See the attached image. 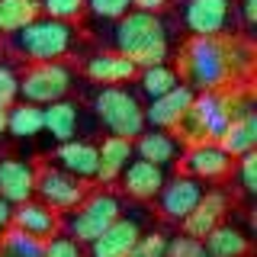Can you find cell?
Here are the masks:
<instances>
[{
  "label": "cell",
  "instance_id": "1",
  "mask_svg": "<svg viewBox=\"0 0 257 257\" xmlns=\"http://www.w3.org/2000/svg\"><path fill=\"white\" fill-rule=\"evenodd\" d=\"M80 48H84V36H80L77 23L52 20V16L39 13L29 20L23 29L10 32L7 39V52L16 55L20 61H77Z\"/></svg>",
  "mask_w": 257,
  "mask_h": 257
},
{
  "label": "cell",
  "instance_id": "2",
  "mask_svg": "<svg viewBox=\"0 0 257 257\" xmlns=\"http://www.w3.org/2000/svg\"><path fill=\"white\" fill-rule=\"evenodd\" d=\"M177 74L193 90H222L231 84H244L228 58V36H190L180 45L174 61Z\"/></svg>",
  "mask_w": 257,
  "mask_h": 257
},
{
  "label": "cell",
  "instance_id": "3",
  "mask_svg": "<svg viewBox=\"0 0 257 257\" xmlns=\"http://www.w3.org/2000/svg\"><path fill=\"white\" fill-rule=\"evenodd\" d=\"M112 48L132 58L139 68L171 61V26L161 13L128 10L112 23Z\"/></svg>",
  "mask_w": 257,
  "mask_h": 257
},
{
  "label": "cell",
  "instance_id": "4",
  "mask_svg": "<svg viewBox=\"0 0 257 257\" xmlns=\"http://www.w3.org/2000/svg\"><path fill=\"white\" fill-rule=\"evenodd\" d=\"M122 209H125V196L116 187H100V183H93L90 193H87L71 212L61 215V231H68L80 244H90L96 235H103V231L119 219Z\"/></svg>",
  "mask_w": 257,
  "mask_h": 257
},
{
  "label": "cell",
  "instance_id": "5",
  "mask_svg": "<svg viewBox=\"0 0 257 257\" xmlns=\"http://www.w3.org/2000/svg\"><path fill=\"white\" fill-rule=\"evenodd\" d=\"M90 112L96 125L106 128V135H122L135 139L145 128V106L139 93L128 84H103L90 96Z\"/></svg>",
  "mask_w": 257,
  "mask_h": 257
},
{
  "label": "cell",
  "instance_id": "6",
  "mask_svg": "<svg viewBox=\"0 0 257 257\" xmlns=\"http://www.w3.org/2000/svg\"><path fill=\"white\" fill-rule=\"evenodd\" d=\"M77 80L80 74L74 61H32L20 71V100L45 106L61 96H71Z\"/></svg>",
  "mask_w": 257,
  "mask_h": 257
},
{
  "label": "cell",
  "instance_id": "7",
  "mask_svg": "<svg viewBox=\"0 0 257 257\" xmlns=\"http://www.w3.org/2000/svg\"><path fill=\"white\" fill-rule=\"evenodd\" d=\"M90 187H93L90 180H80V177L61 171V167L48 164V161H36V193L32 196L42 199L45 206H52L58 215L71 212L90 193Z\"/></svg>",
  "mask_w": 257,
  "mask_h": 257
},
{
  "label": "cell",
  "instance_id": "8",
  "mask_svg": "<svg viewBox=\"0 0 257 257\" xmlns=\"http://www.w3.org/2000/svg\"><path fill=\"white\" fill-rule=\"evenodd\" d=\"M180 23L190 36H238L235 0H183Z\"/></svg>",
  "mask_w": 257,
  "mask_h": 257
},
{
  "label": "cell",
  "instance_id": "9",
  "mask_svg": "<svg viewBox=\"0 0 257 257\" xmlns=\"http://www.w3.org/2000/svg\"><path fill=\"white\" fill-rule=\"evenodd\" d=\"M145 219H148V209L145 203H132L128 212L122 209L119 219L109 225L103 235H96L90 244H84V257H125L128 247L139 241V235L145 231Z\"/></svg>",
  "mask_w": 257,
  "mask_h": 257
},
{
  "label": "cell",
  "instance_id": "10",
  "mask_svg": "<svg viewBox=\"0 0 257 257\" xmlns=\"http://www.w3.org/2000/svg\"><path fill=\"white\" fill-rule=\"evenodd\" d=\"M45 128L42 132L52 139L55 145L58 142H71V139H90L96 119L93 112L84 106L80 100H71V96H61L55 103H45Z\"/></svg>",
  "mask_w": 257,
  "mask_h": 257
},
{
  "label": "cell",
  "instance_id": "11",
  "mask_svg": "<svg viewBox=\"0 0 257 257\" xmlns=\"http://www.w3.org/2000/svg\"><path fill=\"white\" fill-rule=\"evenodd\" d=\"M235 167V158L219 142H193L180 155V171L203 183H225Z\"/></svg>",
  "mask_w": 257,
  "mask_h": 257
},
{
  "label": "cell",
  "instance_id": "12",
  "mask_svg": "<svg viewBox=\"0 0 257 257\" xmlns=\"http://www.w3.org/2000/svg\"><path fill=\"white\" fill-rule=\"evenodd\" d=\"M206 193V183L196 180L190 174H177L171 180H164V187L158 190L155 203H158V215L164 219L167 225H180L187 215L193 212V206L199 203V196Z\"/></svg>",
  "mask_w": 257,
  "mask_h": 257
},
{
  "label": "cell",
  "instance_id": "13",
  "mask_svg": "<svg viewBox=\"0 0 257 257\" xmlns=\"http://www.w3.org/2000/svg\"><path fill=\"white\" fill-rule=\"evenodd\" d=\"M77 64V74L90 84L103 87V84H128L139 74V64L132 58H125L122 52L116 48H100V52H87L74 61Z\"/></svg>",
  "mask_w": 257,
  "mask_h": 257
},
{
  "label": "cell",
  "instance_id": "14",
  "mask_svg": "<svg viewBox=\"0 0 257 257\" xmlns=\"http://www.w3.org/2000/svg\"><path fill=\"white\" fill-rule=\"evenodd\" d=\"M231 206H235V196H231L228 190H222V187H206V193L199 196V203L193 206V212H190L180 225H177V231H183V235L203 241L209 231L215 228V225L228 219Z\"/></svg>",
  "mask_w": 257,
  "mask_h": 257
},
{
  "label": "cell",
  "instance_id": "15",
  "mask_svg": "<svg viewBox=\"0 0 257 257\" xmlns=\"http://www.w3.org/2000/svg\"><path fill=\"white\" fill-rule=\"evenodd\" d=\"M164 180H167L164 167L132 155V161L122 167V174H119V180H116V190L122 193L128 203H145L148 206V203H155V196H158V190L164 187Z\"/></svg>",
  "mask_w": 257,
  "mask_h": 257
},
{
  "label": "cell",
  "instance_id": "16",
  "mask_svg": "<svg viewBox=\"0 0 257 257\" xmlns=\"http://www.w3.org/2000/svg\"><path fill=\"white\" fill-rule=\"evenodd\" d=\"M132 148H135V155L145 158V161H151V164H158V167H174V164H180V155H183V145L177 135L171 132V128H151V125H145L139 135L132 139Z\"/></svg>",
  "mask_w": 257,
  "mask_h": 257
},
{
  "label": "cell",
  "instance_id": "17",
  "mask_svg": "<svg viewBox=\"0 0 257 257\" xmlns=\"http://www.w3.org/2000/svg\"><path fill=\"white\" fill-rule=\"evenodd\" d=\"M48 164L61 167V171L80 177V180H96V142L90 139H71V142H58L52 148V155L45 158Z\"/></svg>",
  "mask_w": 257,
  "mask_h": 257
},
{
  "label": "cell",
  "instance_id": "18",
  "mask_svg": "<svg viewBox=\"0 0 257 257\" xmlns=\"http://www.w3.org/2000/svg\"><path fill=\"white\" fill-rule=\"evenodd\" d=\"M10 225L26 235L39 238V241H48L52 235L61 231V215L55 212L52 206H45L42 199H23V203L13 206V215H10Z\"/></svg>",
  "mask_w": 257,
  "mask_h": 257
},
{
  "label": "cell",
  "instance_id": "19",
  "mask_svg": "<svg viewBox=\"0 0 257 257\" xmlns=\"http://www.w3.org/2000/svg\"><path fill=\"white\" fill-rule=\"evenodd\" d=\"M36 193V164L20 155H0V196L7 203H23Z\"/></svg>",
  "mask_w": 257,
  "mask_h": 257
},
{
  "label": "cell",
  "instance_id": "20",
  "mask_svg": "<svg viewBox=\"0 0 257 257\" xmlns=\"http://www.w3.org/2000/svg\"><path fill=\"white\" fill-rule=\"evenodd\" d=\"M193 93H196V90L180 80L174 90H167V93L155 96V100H148V106H145V125H151V128H171V132H174L177 122L183 119V112H187V106H190Z\"/></svg>",
  "mask_w": 257,
  "mask_h": 257
},
{
  "label": "cell",
  "instance_id": "21",
  "mask_svg": "<svg viewBox=\"0 0 257 257\" xmlns=\"http://www.w3.org/2000/svg\"><path fill=\"white\" fill-rule=\"evenodd\" d=\"M135 148H132V139H122V135H103L100 142H96V180L100 187H116L119 174H122V167L132 161Z\"/></svg>",
  "mask_w": 257,
  "mask_h": 257
},
{
  "label": "cell",
  "instance_id": "22",
  "mask_svg": "<svg viewBox=\"0 0 257 257\" xmlns=\"http://www.w3.org/2000/svg\"><path fill=\"white\" fill-rule=\"evenodd\" d=\"M203 247L209 251V257H254V244L251 235L241 231L235 222H219L212 231L203 238Z\"/></svg>",
  "mask_w": 257,
  "mask_h": 257
},
{
  "label": "cell",
  "instance_id": "23",
  "mask_svg": "<svg viewBox=\"0 0 257 257\" xmlns=\"http://www.w3.org/2000/svg\"><path fill=\"white\" fill-rule=\"evenodd\" d=\"M45 128V109L36 106V103H10L7 106V135H13V139L20 142H29V139H39Z\"/></svg>",
  "mask_w": 257,
  "mask_h": 257
},
{
  "label": "cell",
  "instance_id": "24",
  "mask_svg": "<svg viewBox=\"0 0 257 257\" xmlns=\"http://www.w3.org/2000/svg\"><path fill=\"white\" fill-rule=\"evenodd\" d=\"M135 84H139V93L145 100H155V96L174 90L180 84V74L171 61H161V64H148V68H139L135 74Z\"/></svg>",
  "mask_w": 257,
  "mask_h": 257
},
{
  "label": "cell",
  "instance_id": "25",
  "mask_svg": "<svg viewBox=\"0 0 257 257\" xmlns=\"http://www.w3.org/2000/svg\"><path fill=\"white\" fill-rule=\"evenodd\" d=\"M219 145L228 151L231 158L244 155V151L257 148V116L254 112H244V116H235L225 128V135L219 139Z\"/></svg>",
  "mask_w": 257,
  "mask_h": 257
},
{
  "label": "cell",
  "instance_id": "26",
  "mask_svg": "<svg viewBox=\"0 0 257 257\" xmlns=\"http://www.w3.org/2000/svg\"><path fill=\"white\" fill-rule=\"evenodd\" d=\"M228 193L231 196H244V203H251L257 196V151H244L235 158V167L228 174Z\"/></svg>",
  "mask_w": 257,
  "mask_h": 257
},
{
  "label": "cell",
  "instance_id": "27",
  "mask_svg": "<svg viewBox=\"0 0 257 257\" xmlns=\"http://www.w3.org/2000/svg\"><path fill=\"white\" fill-rule=\"evenodd\" d=\"M39 13H42L39 0H0V36H10V32L23 29Z\"/></svg>",
  "mask_w": 257,
  "mask_h": 257
},
{
  "label": "cell",
  "instance_id": "28",
  "mask_svg": "<svg viewBox=\"0 0 257 257\" xmlns=\"http://www.w3.org/2000/svg\"><path fill=\"white\" fill-rule=\"evenodd\" d=\"M171 231L174 228H167V225H151V228H145L142 235H139V241L128 247L125 257H167Z\"/></svg>",
  "mask_w": 257,
  "mask_h": 257
},
{
  "label": "cell",
  "instance_id": "29",
  "mask_svg": "<svg viewBox=\"0 0 257 257\" xmlns=\"http://www.w3.org/2000/svg\"><path fill=\"white\" fill-rule=\"evenodd\" d=\"M0 257H42V241L10 225L0 235Z\"/></svg>",
  "mask_w": 257,
  "mask_h": 257
},
{
  "label": "cell",
  "instance_id": "30",
  "mask_svg": "<svg viewBox=\"0 0 257 257\" xmlns=\"http://www.w3.org/2000/svg\"><path fill=\"white\" fill-rule=\"evenodd\" d=\"M39 10L52 20L64 23H80L87 13V0H39Z\"/></svg>",
  "mask_w": 257,
  "mask_h": 257
},
{
  "label": "cell",
  "instance_id": "31",
  "mask_svg": "<svg viewBox=\"0 0 257 257\" xmlns=\"http://www.w3.org/2000/svg\"><path fill=\"white\" fill-rule=\"evenodd\" d=\"M42 257H84V244L71 238L68 231H58L48 241H42Z\"/></svg>",
  "mask_w": 257,
  "mask_h": 257
},
{
  "label": "cell",
  "instance_id": "32",
  "mask_svg": "<svg viewBox=\"0 0 257 257\" xmlns=\"http://www.w3.org/2000/svg\"><path fill=\"white\" fill-rule=\"evenodd\" d=\"M167 257H209V251L203 247V241L183 235V231H171V241H167Z\"/></svg>",
  "mask_w": 257,
  "mask_h": 257
},
{
  "label": "cell",
  "instance_id": "33",
  "mask_svg": "<svg viewBox=\"0 0 257 257\" xmlns=\"http://www.w3.org/2000/svg\"><path fill=\"white\" fill-rule=\"evenodd\" d=\"M128 10H132V0H87V13L103 23H116Z\"/></svg>",
  "mask_w": 257,
  "mask_h": 257
},
{
  "label": "cell",
  "instance_id": "34",
  "mask_svg": "<svg viewBox=\"0 0 257 257\" xmlns=\"http://www.w3.org/2000/svg\"><path fill=\"white\" fill-rule=\"evenodd\" d=\"M13 100H20V74L10 64H0V103L10 106Z\"/></svg>",
  "mask_w": 257,
  "mask_h": 257
},
{
  "label": "cell",
  "instance_id": "35",
  "mask_svg": "<svg viewBox=\"0 0 257 257\" xmlns=\"http://www.w3.org/2000/svg\"><path fill=\"white\" fill-rule=\"evenodd\" d=\"M238 26L244 29V36H251V26L257 23V0H235Z\"/></svg>",
  "mask_w": 257,
  "mask_h": 257
},
{
  "label": "cell",
  "instance_id": "36",
  "mask_svg": "<svg viewBox=\"0 0 257 257\" xmlns=\"http://www.w3.org/2000/svg\"><path fill=\"white\" fill-rule=\"evenodd\" d=\"M174 0H132V10H145V13H164L171 10Z\"/></svg>",
  "mask_w": 257,
  "mask_h": 257
},
{
  "label": "cell",
  "instance_id": "37",
  "mask_svg": "<svg viewBox=\"0 0 257 257\" xmlns=\"http://www.w3.org/2000/svg\"><path fill=\"white\" fill-rule=\"evenodd\" d=\"M10 215H13V203H7V199L0 196V235L10 228Z\"/></svg>",
  "mask_w": 257,
  "mask_h": 257
},
{
  "label": "cell",
  "instance_id": "38",
  "mask_svg": "<svg viewBox=\"0 0 257 257\" xmlns=\"http://www.w3.org/2000/svg\"><path fill=\"white\" fill-rule=\"evenodd\" d=\"M4 135H7V106L0 103V139H4Z\"/></svg>",
  "mask_w": 257,
  "mask_h": 257
}]
</instances>
